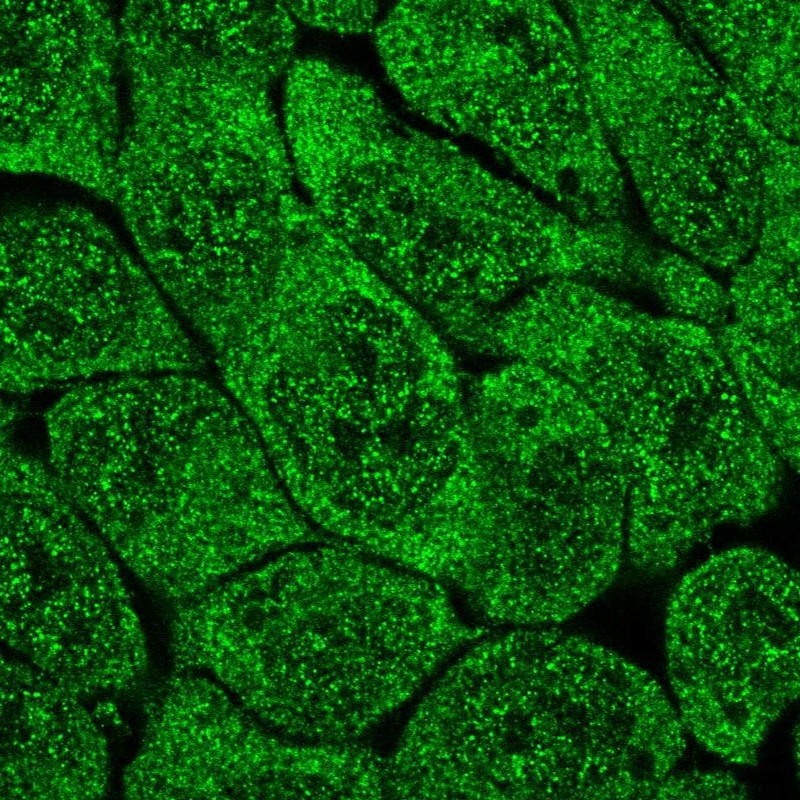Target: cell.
<instances>
[{"label": "cell", "mask_w": 800, "mask_h": 800, "mask_svg": "<svg viewBox=\"0 0 800 800\" xmlns=\"http://www.w3.org/2000/svg\"><path fill=\"white\" fill-rule=\"evenodd\" d=\"M45 423L65 495L149 589L176 604L311 536L256 429L200 380L82 385Z\"/></svg>", "instance_id": "cell-1"}, {"label": "cell", "mask_w": 800, "mask_h": 800, "mask_svg": "<svg viewBox=\"0 0 800 800\" xmlns=\"http://www.w3.org/2000/svg\"><path fill=\"white\" fill-rule=\"evenodd\" d=\"M685 746L648 672L586 638L529 629L449 668L387 771L403 798L652 799Z\"/></svg>", "instance_id": "cell-2"}, {"label": "cell", "mask_w": 800, "mask_h": 800, "mask_svg": "<svg viewBox=\"0 0 800 800\" xmlns=\"http://www.w3.org/2000/svg\"><path fill=\"white\" fill-rule=\"evenodd\" d=\"M1 292V387L8 392L98 373H178L202 364L149 275L88 216L8 217Z\"/></svg>", "instance_id": "cell-3"}, {"label": "cell", "mask_w": 800, "mask_h": 800, "mask_svg": "<svg viewBox=\"0 0 800 800\" xmlns=\"http://www.w3.org/2000/svg\"><path fill=\"white\" fill-rule=\"evenodd\" d=\"M665 650L684 728L727 762L756 765L799 695L798 572L760 548L711 556L669 598Z\"/></svg>", "instance_id": "cell-4"}, {"label": "cell", "mask_w": 800, "mask_h": 800, "mask_svg": "<svg viewBox=\"0 0 800 800\" xmlns=\"http://www.w3.org/2000/svg\"><path fill=\"white\" fill-rule=\"evenodd\" d=\"M1 506L2 640L75 696L137 686L144 633L101 535L44 467L8 474Z\"/></svg>", "instance_id": "cell-5"}, {"label": "cell", "mask_w": 800, "mask_h": 800, "mask_svg": "<svg viewBox=\"0 0 800 800\" xmlns=\"http://www.w3.org/2000/svg\"><path fill=\"white\" fill-rule=\"evenodd\" d=\"M144 707L143 740L123 777L127 797H227L243 791L248 727L217 687L176 672L150 691Z\"/></svg>", "instance_id": "cell-6"}, {"label": "cell", "mask_w": 800, "mask_h": 800, "mask_svg": "<svg viewBox=\"0 0 800 800\" xmlns=\"http://www.w3.org/2000/svg\"><path fill=\"white\" fill-rule=\"evenodd\" d=\"M104 734L79 697L2 658L0 799H85L106 791Z\"/></svg>", "instance_id": "cell-7"}, {"label": "cell", "mask_w": 800, "mask_h": 800, "mask_svg": "<svg viewBox=\"0 0 800 800\" xmlns=\"http://www.w3.org/2000/svg\"><path fill=\"white\" fill-rule=\"evenodd\" d=\"M793 270L763 255L734 279L732 301L742 321L755 331L793 345L797 312L793 310Z\"/></svg>", "instance_id": "cell-8"}, {"label": "cell", "mask_w": 800, "mask_h": 800, "mask_svg": "<svg viewBox=\"0 0 800 800\" xmlns=\"http://www.w3.org/2000/svg\"><path fill=\"white\" fill-rule=\"evenodd\" d=\"M648 281L674 311L707 323H720L729 297L701 268L683 257L660 253L654 257Z\"/></svg>", "instance_id": "cell-9"}, {"label": "cell", "mask_w": 800, "mask_h": 800, "mask_svg": "<svg viewBox=\"0 0 800 800\" xmlns=\"http://www.w3.org/2000/svg\"><path fill=\"white\" fill-rule=\"evenodd\" d=\"M747 787L728 772L693 771L668 775L653 799H744Z\"/></svg>", "instance_id": "cell-10"}, {"label": "cell", "mask_w": 800, "mask_h": 800, "mask_svg": "<svg viewBox=\"0 0 800 800\" xmlns=\"http://www.w3.org/2000/svg\"><path fill=\"white\" fill-rule=\"evenodd\" d=\"M286 10L301 21L341 33L368 30L376 12L372 2H287Z\"/></svg>", "instance_id": "cell-11"}, {"label": "cell", "mask_w": 800, "mask_h": 800, "mask_svg": "<svg viewBox=\"0 0 800 800\" xmlns=\"http://www.w3.org/2000/svg\"><path fill=\"white\" fill-rule=\"evenodd\" d=\"M437 417H438V413H437V415H436L435 419L432 421L431 429H432V428H434V426H436V423H437ZM430 431H431V430H430ZM414 509H415V505H414V507H413V510H414Z\"/></svg>", "instance_id": "cell-12"}]
</instances>
